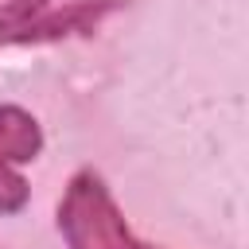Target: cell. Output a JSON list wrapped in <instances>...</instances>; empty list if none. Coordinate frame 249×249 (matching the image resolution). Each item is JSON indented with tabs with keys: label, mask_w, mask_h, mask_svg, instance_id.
Wrapping results in <instances>:
<instances>
[{
	"label": "cell",
	"mask_w": 249,
	"mask_h": 249,
	"mask_svg": "<svg viewBox=\"0 0 249 249\" xmlns=\"http://www.w3.org/2000/svg\"><path fill=\"white\" fill-rule=\"evenodd\" d=\"M58 230L70 249H156L128 230L97 171H78L70 179L58 202Z\"/></svg>",
	"instance_id": "6da1fadb"
},
{
	"label": "cell",
	"mask_w": 249,
	"mask_h": 249,
	"mask_svg": "<svg viewBox=\"0 0 249 249\" xmlns=\"http://www.w3.org/2000/svg\"><path fill=\"white\" fill-rule=\"evenodd\" d=\"M43 152L39 121L19 105H0V163H31Z\"/></svg>",
	"instance_id": "7a4b0ae2"
},
{
	"label": "cell",
	"mask_w": 249,
	"mask_h": 249,
	"mask_svg": "<svg viewBox=\"0 0 249 249\" xmlns=\"http://www.w3.org/2000/svg\"><path fill=\"white\" fill-rule=\"evenodd\" d=\"M58 4H70V0H12V4H4V8H0V43H12V35H16L27 19H35L39 12L58 8Z\"/></svg>",
	"instance_id": "3957f363"
},
{
	"label": "cell",
	"mask_w": 249,
	"mask_h": 249,
	"mask_svg": "<svg viewBox=\"0 0 249 249\" xmlns=\"http://www.w3.org/2000/svg\"><path fill=\"white\" fill-rule=\"evenodd\" d=\"M23 202H27V179L12 163H0V214H16L23 210Z\"/></svg>",
	"instance_id": "277c9868"
}]
</instances>
